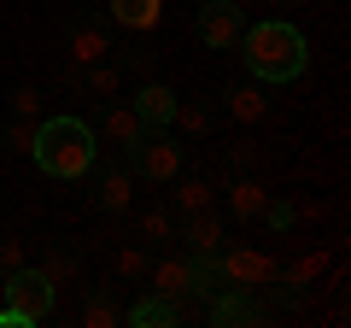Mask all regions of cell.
Instances as JSON below:
<instances>
[{
  "label": "cell",
  "mask_w": 351,
  "mask_h": 328,
  "mask_svg": "<svg viewBox=\"0 0 351 328\" xmlns=\"http://www.w3.org/2000/svg\"><path fill=\"white\" fill-rule=\"evenodd\" d=\"M36 124L41 117H12V124H6V147L12 152H36Z\"/></svg>",
  "instance_id": "27"
},
{
  "label": "cell",
  "mask_w": 351,
  "mask_h": 328,
  "mask_svg": "<svg viewBox=\"0 0 351 328\" xmlns=\"http://www.w3.org/2000/svg\"><path fill=\"white\" fill-rule=\"evenodd\" d=\"M240 36H246V12L240 6H228V0H211V6H199V41L217 53L240 47Z\"/></svg>",
  "instance_id": "6"
},
{
  "label": "cell",
  "mask_w": 351,
  "mask_h": 328,
  "mask_svg": "<svg viewBox=\"0 0 351 328\" xmlns=\"http://www.w3.org/2000/svg\"><path fill=\"white\" fill-rule=\"evenodd\" d=\"M217 264H223V281L228 288H269V281H276V258L269 253H258V246H223V253H217Z\"/></svg>",
  "instance_id": "5"
},
{
  "label": "cell",
  "mask_w": 351,
  "mask_h": 328,
  "mask_svg": "<svg viewBox=\"0 0 351 328\" xmlns=\"http://www.w3.org/2000/svg\"><path fill=\"white\" fill-rule=\"evenodd\" d=\"M129 170H135L141 182H176L182 176V147H176V135L147 129V135L129 147Z\"/></svg>",
  "instance_id": "4"
},
{
  "label": "cell",
  "mask_w": 351,
  "mask_h": 328,
  "mask_svg": "<svg viewBox=\"0 0 351 328\" xmlns=\"http://www.w3.org/2000/svg\"><path fill=\"white\" fill-rule=\"evenodd\" d=\"M263 112H269L263 82H240V89H228V117H234V124H258Z\"/></svg>",
  "instance_id": "18"
},
{
  "label": "cell",
  "mask_w": 351,
  "mask_h": 328,
  "mask_svg": "<svg viewBox=\"0 0 351 328\" xmlns=\"http://www.w3.org/2000/svg\"><path fill=\"white\" fill-rule=\"evenodd\" d=\"M71 59H76V71L112 59V36H106V24H76L71 30Z\"/></svg>",
  "instance_id": "14"
},
{
  "label": "cell",
  "mask_w": 351,
  "mask_h": 328,
  "mask_svg": "<svg viewBox=\"0 0 351 328\" xmlns=\"http://www.w3.org/2000/svg\"><path fill=\"white\" fill-rule=\"evenodd\" d=\"M29 159H36L53 182H82L88 170L100 164V135H94V124H82V117H41Z\"/></svg>",
  "instance_id": "1"
},
{
  "label": "cell",
  "mask_w": 351,
  "mask_h": 328,
  "mask_svg": "<svg viewBox=\"0 0 351 328\" xmlns=\"http://www.w3.org/2000/svg\"><path fill=\"white\" fill-rule=\"evenodd\" d=\"M36 270L53 281V288H71V281H76V258H71V253H47Z\"/></svg>",
  "instance_id": "25"
},
{
  "label": "cell",
  "mask_w": 351,
  "mask_h": 328,
  "mask_svg": "<svg viewBox=\"0 0 351 328\" xmlns=\"http://www.w3.org/2000/svg\"><path fill=\"white\" fill-rule=\"evenodd\" d=\"M287 205V223H322L328 217V200H316V194H304V200H281Z\"/></svg>",
  "instance_id": "26"
},
{
  "label": "cell",
  "mask_w": 351,
  "mask_h": 328,
  "mask_svg": "<svg viewBox=\"0 0 351 328\" xmlns=\"http://www.w3.org/2000/svg\"><path fill=\"white\" fill-rule=\"evenodd\" d=\"M228 6H240V0H228Z\"/></svg>",
  "instance_id": "33"
},
{
  "label": "cell",
  "mask_w": 351,
  "mask_h": 328,
  "mask_svg": "<svg viewBox=\"0 0 351 328\" xmlns=\"http://www.w3.org/2000/svg\"><path fill=\"white\" fill-rule=\"evenodd\" d=\"M12 117H41V89H36V82L12 89Z\"/></svg>",
  "instance_id": "28"
},
{
  "label": "cell",
  "mask_w": 351,
  "mask_h": 328,
  "mask_svg": "<svg viewBox=\"0 0 351 328\" xmlns=\"http://www.w3.org/2000/svg\"><path fill=\"white\" fill-rule=\"evenodd\" d=\"M240 59H246L252 82H293V76H304L311 47H304V36L293 24L269 18V24H246V36H240Z\"/></svg>",
  "instance_id": "2"
},
{
  "label": "cell",
  "mask_w": 351,
  "mask_h": 328,
  "mask_svg": "<svg viewBox=\"0 0 351 328\" xmlns=\"http://www.w3.org/2000/svg\"><path fill=\"white\" fill-rule=\"evenodd\" d=\"M176 223H182L176 211L152 205V211H141V240H152V246H176Z\"/></svg>",
  "instance_id": "22"
},
{
  "label": "cell",
  "mask_w": 351,
  "mask_h": 328,
  "mask_svg": "<svg viewBox=\"0 0 351 328\" xmlns=\"http://www.w3.org/2000/svg\"><path fill=\"white\" fill-rule=\"evenodd\" d=\"M322 270H328V253H299L287 270H276V276L287 281V288H311V281L322 276Z\"/></svg>",
  "instance_id": "23"
},
{
  "label": "cell",
  "mask_w": 351,
  "mask_h": 328,
  "mask_svg": "<svg viewBox=\"0 0 351 328\" xmlns=\"http://www.w3.org/2000/svg\"><path fill=\"white\" fill-rule=\"evenodd\" d=\"M281 6H316V0H281Z\"/></svg>",
  "instance_id": "32"
},
{
  "label": "cell",
  "mask_w": 351,
  "mask_h": 328,
  "mask_svg": "<svg viewBox=\"0 0 351 328\" xmlns=\"http://www.w3.org/2000/svg\"><path fill=\"white\" fill-rule=\"evenodd\" d=\"M123 323V305L112 299V288H88L82 293V328H117Z\"/></svg>",
  "instance_id": "17"
},
{
  "label": "cell",
  "mask_w": 351,
  "mask_h": 328,
  "mask_svg": "<svg viewBox=\"0 0 351 328\" xmlns=\"http://www.w3.org/2000/svg\"><path fill=\"white\" fill-rule=\"evenodd\" d=\"M94 135H100V152H129L141 135H147V124H141V112H135V106L112 100V106H106V117L94 124Z\"/></svg>",
  "instance_id": "7"
},
{
  "label": "cell",
  "mask_w": 351,
  "mask_h": 328,
  "mask_svg": "<svg viewBox=\"0 0 351 328\" xmlns=\"http://www.w3.org/2000/svg\"><path fill=\"white\" fill-rule=\"evenodd\" d=\"M269 200H276V194L263 188V182H252V176L228 182V211H234L240 223H263V211H269Z\"/></svg>",
  "instance_id": "12"
},
{
  "label": "cell",
  "mask_w": 351,
  "mask_h": 328,
  "mask_svg": "<svg viewBox=\"0 0 351 328\" xmlns=\"http://www.w3.org/2000/svg\"><path fill=\"white\" fill-rule=\"evenodd\" d=\"M205 205H217V188L205 176H176V217H193L205 211Z\"/></svg>",
  "instance_id": "19"
},
{
  "label": "cell",
  "mask_w": 351,
  "mask_h": 328,
  "mask_svg": "<svg viewBox=\"0 0 351 328\" xmlns=\"http://www.w3.org/2000/svg\"><path fill=\"white\" fill-rule=\"evenodd\" d=\"M129 200H135V170H129V164H112V170L100 176V205H106L112 217H123Z\"/></svg>",
  "instance_id": "15"
},
{
  "label": "cell",
  "mask_w": 351,
  "mask_h": 328,
  "mask_svg": "<svg viewBox=\"0 0 351 328\" xmlns=\"http://www.w3.org/2000/svg\"><path fill=\"white\" fill-rule=\"evenodd\" d=\"M123 323H129V328H176V323H182V299H164V293H152V299L129 305Z\"/></svg>",
  "instance_id": "13"
},
{
  "label": "cell",
  "mask_w": 351,
  "mask_h": 328,
  "mask_svg": "<svg viewBox=\"0 0 351 328\" xmlns=\"http://www.w3.org/2000/svg\"><path fill=\"white\" fill-rule=\"evenodd\" d=\"M170 129H176V135H188V141H205V135H211V112H205L199 100H176Z\"/></svg>",
  "instance_id": "20"
},
{
  "label": "cell",
  "mask_w": 351,
  "mask_h": 328,
  "mask_svg": "<svg viewBox=\"0 0 351 328\" xmlns=\"http://www.w3.org/2000/svg\"><path fill=\"white\" fill-rule=\"evenodd\" d=\"M53 299H59V288H53L36 264L12 270V276H6V305H0V328H36V323H47Z\"/></svg>",
  "instance_id": "3"
},
{
  "label": "cell",
  "mask_w": 351,
  "mask_h": 328,
  "mask_svg": "<svg viewBox=\"0 0 351 328\" xmlns=\"http://www.w3.org/2000/svg\"><path fill=\"white\" fill-rule=\"evenodd\" d=\"M176 240H188V253H223V217L205 205V211H193V217H182L176 223Z\"/></svg>",
  "instance_id": "9"
},
{
  "label": "cell",
  "mask_w": 351,
  "mask_h": 328,
  "mask_svg": "<svg viewBox=\"0 0 351 328\" xmlns=\"http://www.w3.org/2000/svg\"><path fill=\"white\" fill-rule=\"evenodd\" d=\"M147 281H152V293H164V299H188V293H193V264H188V253L158 258V264L147 270Z\"/></svg>",
  "instance_id": "10"
},
{
  "label": "cell",
  "mask_w": 351,
  "mask_h": 328,
  "mask_svg": "<svg viewBox=\"0 0 351 328\" xmlns=\"http://www.w3.org/2000/svg\"><path fill=\"white\" fill-rule=\"evenodd\" d=\"M112 264H117V276H123V281H147L152 258L141 253V246H117V258H112Z\"/></svg>",
  "instance_id": "24"
},
{
  "label": "cell",
  "mask_w": 351,
  "mask_h": 328,
  "mask_svg": "<svg viewBox=\"0 0 351 328\" xmlns=\"http://www.w3.org/2000/svg\"><path fill=\"white\" fill-rule=\"evenodd\" d=\"M205 323H217V328H252V323H263V305L252 299V288H223V293H211Z\"/></svg>",
  "instance_id": "8"
},
{
  "label": "cell",
  "mask_w": 351,
  "mask_h": 328,
  "mask_svg": "<svg viewBox=\"0 0 351 328\" xmlns=\"http://www.w3.org/2000/svg\"><path fill=\"white\" fill-rule=\"evenodd\" d=\"M123 65H129L135 76H147V71H152V53H123Z\"/></svg>",
  "instance_id": "31"
},
{
  "label": "cell",
  "mask_w": 351,
  "mask_h": 328,
  "mask_svg": "<svg viewBox=\"0 0 351 328\" xmlns=\"http://www.w3.org/2000/svg\"><path fill=\"white\" fill-rule=\"evenodd\" d=\"M29 258H24V246L18 240H0V276H12V270H24Z\"/></svg>",
  "instance_id": "29"
},
{
  "label": "cell",
  "mask_w": 351,
  "mask_h": 328,
  "mask_svg": "<svg viewBox=\"0 0 351 328\" xmlns=\"http://www.w3.org/2000/svg\"><path fill=\"white\" fill-rule=\"evenodd\" d=\"M82 76V89L94 94V100H112V94H123V65H88V71H76Z\"/></svg>",
  "instance_id": "21"
},
{
  "label": "cell",
  "mask_w": 351,
  "mask_h": 328,
  "mask_svg": "<svg viewBox=\"0 0 351 328\" xmlns=\"http://www.w3.org/2000/svg\"><path fill=\"white\" fill-rule=\"evenodd\" d=\"M228 159H234V170H252V164H258V152H252V141H234V152H228Z\"/></svg>",
  "instance_id": "30"
},
{
  "label": "cell",
  "mask_w": 351,
  "mask_h": 328,
  "mask_svg": "<svg viewBox=\"0 0 351 328\" xmlns=\"http://www.w3.org/2000/svg\"><path fill=\"white\" fill-rule=\"evenodd\" d=\"M129 106L141 112V124H147V129H164V124H170V112H176V89L141 76V89H135V100H129Z\"/></svg>",
  "instance_id": "11"
},
{
  "label": "cell",
  "mask_w": 351,
  "mask_h": 328,
  "mask_svg": "<svg viewBox=\"0 0 351 328\" xmlns=\"http://www.w3.org/2000/svg\"><path fill=\"white\" fill-rule=\"evenodd\" d=\"M158 6L164 0H112V24L147 36V30H158Z\"/></svg>",
  "instance_id": "16"
}]
</instances>
